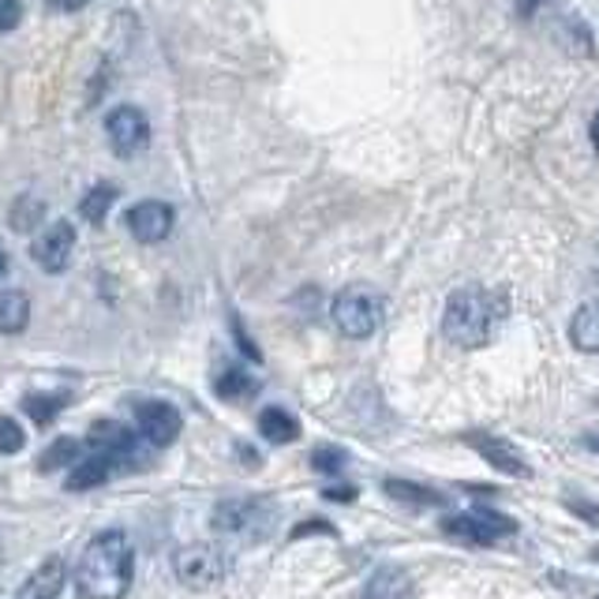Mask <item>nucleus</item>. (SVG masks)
I'll return each mask as SVG.
<instances>
[{"label":"nucleus","mask_w":599,"mask_h":599,"mask_svg":"<svg viewBox=\"0 0 599 599\" xmlns=\"http://www.w3.org/2000/svg\"><path fill=\"white\" fill-rule=\"evenodd\" d=\"M135 577V547L128 533H98L75 566V592L83 599H124Z\"/></svg>","instance_id":"nucleus-1"},{"label":"nucleus","mask_w":599,"mask_h":599,"mask_svg":"<svg viewBox=\"0 0 599 599\" xmlns=\"http://www.w3.org/2000/svg\"><path fill=\"white\" fill-rule=\"evenodd\" d=\"M506 319V297L479 285H465L446 300L442 311V334L450 337L458 349H484L495 334H499Z\"/></svg>","instance_id":"nucleus-2"},{"label":"nucleus","mask_w":599,"mask_h":599,"mask_svg":"<svg viewBox=\"0 0 599 599\" xmlns=\"http://www.w3.org/2000/svg\"><path fill=\"white\" fill-rule=\"evenodd\" d=\"M210 528H214L217 539L255 544V539L270 536V528H274V510L263 499H225L214 506Z\"/></svg>","instance_id":"nucleus-3"},{"label":"nucleus","mask_w":599,"mask_h":599,"mask_svg":"<svg viewBox=\"0 0 599 599\" xmlns=\"http://www.w3.org/2000/svg\"><path fill=\"white\" fill-rule=\"evenodd\" d=\"M330 319L345 337L364 341V337H371L378 326H383V300H378L371 289L352 285V289H345V292H337L334 297Z\"/></svg>","instance_id":"nucleus-4"},{"label":"nucleus","mask_w":599,"mask_h":599,"mask_svg":"<svg viewBox=\"0 0 599 599\" xmlns=\"http://www.w3.org/2000/svg\"><path fill=\"white\" fill-rule=\"evenodd\" d=\"M442 533L461 539V544H499L502 536H513L517 533V521L506 517V513L491 510V506H472L465 513H453V517L442 521Z\"/></svg>","instance_id":"nucleus-5"},{"label":"nucleus","mask_w":599,"mask_h":599,"mask_svg":"<svg viewBox=\"0 0 599 599\" xmlns=\"http://www.w3.org/2000/svg\"><path fill=\"white\" fill-rule=\"evenodd\" d=\"M225 573H229V559H225V551L214 544H191L176 554V577H180V585L191 588V592L222 585Z\"/></svg>","instance_id":"nucleus-6"},{"label":"nucleus","mask_w":599,"mask_h":599,"mask_svg":"<svg viewBox=\"0 0 599 599\" xmlns=\"http://www.w3.org/2000/svg\"><path fill=\"white\" fill-rule=\"evenodd\" d=\"M105 135L109 147L116 150L121 158H135L150 147V121L142 109L135 105H116L113 113L105 116Z\"/></svg>","instance_id":"nucleus-7"},{"label":"nucleus","mask_w":599,"mask_h":599,"mask_svg":"<svg viewBox=\"0 0 599 599\" xmlns=\"http://www.w3.org/2000/svg\"><path fill=\"white\" fill-rule=\"evenodd\" d=\"M87 446L95 453L113 458L121 469H132L135 461H139V435H135L132 427L116 424V420H98V424L90 427V435H87Z\"/></svg>","instance_id":"nucleus-8"},{"label":"nucleus","mask_w":599,"mask_h":599,"mask_svg":"<svg viewBox=\"0 0 599 599\" xmlns=\"http://www.w3.org/2000/svg\"><path fill=\"white\" fill-rule=\"evenodd\" d=\"M75 251V229L72 222H53L46 225L38 236L30 240V259L38 263L46 274H61Z\"/></svg>","instance_id":"nucleus-9"},{"label":"nucleus","mask_w":599,"mask_h":599,"mask_svg":"<svg viewBox=\"0 0 599 599\" xmlns=\"http://www.w3.org/2000/svg\"><path fill=\"white\" fill-rule=\"evenodd\" d=\"M124 222H128V229L139 244H162L173 233L176 210L162 199H142L124 214Z\"/></svg>","instance_id":"nucleus-10"},{"label":"nucleus","mask_w":599,"mask_h":599,"mask_svg":"<svg viewBox=\"0 0 599 599\" xmlns=\"http://www.w3.org/2000/svg\"><path fill=\"white\" fill-rule=\"evenodd\" d=\"M135 424H139V435L147 438L150 446H169L184 432L180 412L169 401H139L135 404Z\"/></svg>","instance_id":"nucleus-11"},{"label":"nucleus","mask_w":599,"mask_h":599,"mask_svg":"<svg viewBox=\"0 0 599 599\" xmlns=\"http://www.w3.org/2000/svg\"><path fill=\"white\" fill-rule=\"evenodd\" d=\"M469 446L479 453V458L487 461V465L499 469L502 476H517V479H528V476H533L528 461L521 458V453L513 450L510 442H502V438H495V435H469Z\"/></svg>","instance_id":"nucleus-12"},{"label":"nucleus","mask_w":599,"mask_h":599,"mask_svg":"<svg viewBox=\"0 0 599 599\" xmlns=\"http://www.w3.org/2000/svg\"><path fill=\"white\" fill-rule=\"evenodd\" d=\"M64 577H67L64 559H57L53 554V559H46L27 581H23V588L15 592V599H61Z\"/></svg>","instance_id":"nucleus-13"},{"label":"nucleus","mask_w":599,"mask_h":599,"mask_svg":"<svg viewBox=\"0 0 599 599\" xmlns=\"http://www.w3.org/2000/svg\"><path fill=\"white\" fill-rule=\"evenodd\" d=\"M121 469L113 458H105V453H83L79 461L72 465V476H67V491H90V487H101L113 472Z\"/></svg>","instance_id":"nucleus-14"},{"label":"nucleus","mask_w":599,"mask_h":599,"mask_svg":"<svg viewBox=\"0 0 599 599\" xmlns=\"http://www.w3.org/2000/svg\"><path fill=\"white\" fill-rule=\"evenodd\" d=\"M357 599H412V577L401 566H383L371 573Z\"/></svg>","instance_id":"nucleus-15"},{"label":"nucleus","mask_w":599,"mask_h":599,"mask_svg":"<svg viewBox=\"0 0 599 599\" xmlns=\"http://www.w3.org/2000/svg\"><path fill=\"white\" fill-rule=\"evenodd\" d=\"M570 341H573V349L588 352V357H596V352H599V297L585 300L577 311H573Z\"/></svg>","instance_id":"nucleus-16"},{"label":"nucleus","mask_w":599,"mask_h":599,"mask_svg":"<svg viewBox=\"0 0 599 599\" xmlns=\"http://www.w3.org/2000/svg\"><path fill=\"white\" fill-rule=\"evenodd\" d=\"M259 435L266 438V442H274V446H285V442H297L300 438V420L292 416V412H285V409H263L259 412Z\"/></svg>","instance_id":"nucleus-17"},{"label":"nucleus","mask_w":599,"mask_h":599,"mask_svg":"<svg viewBox=\"0 0 599 599\" xmlns=\"http://www.w3.org/2000/svg\"><path fill=\"white\" fill-rule=\"evenodd\" d=\"M30 323V297L20 289H8L0 292V334L4 337H15L23 334Z\"/></svg>","instance_id":"nucleus-18"},{"label":"nucleus","mask_w":599,"mask_h":599,"mask_svg":"<svg viewBox=\"0 0 599 599\" xmlns=\"http://www.w3.org/2000/svg\"><path fill=\"white\" fill-rule=\"evenodd\" d=\"M255 390H259V383L244 367H229V371H222V375L214 378V394L222 401H248Z\"/></svg>","instance_id":"nucleus-19"},{"label":"nucleus","mask_w":599,"mask_h":599,"mask_svg":"<svg viewBox=\"0 0 599 599\" xmlns=\"http://www.w3.org/2000/svg\"><path fill=\"white\" fill-rule=\"evenodd\" d=\"M383 491L390 495V499H398L404 506H442V495L432 491V487L424 484H409V479H386Z\"/></svg>","instance_id":"nucleus-20"},{"label":"nucleus","mask_w":599,"mask_h":599,"mask_svg":"<svg viewBox=\"0 0 599 599\" xmlns=\"http://www.w3.org/2000/svg\"><path fill=\"white\" fill-rule=\"evenodd\" d=\"M116 199V188L113 184H95V188L87 191V196L79 199V217L90 225H101L109 217V207H113Z\"/></svg>","instance_id":"nucleus-21"},{"label":"nucleus","mask_w":599,"mask_h":599,"mask_svg":"<svg viewBox=\"0 0 599 599\" xmlns=\"http://www.w3.org/2000/svg\"><path fill=\"white\" fill-rule=\"evenodd\" d=\"M83 458V442L79 438H57L53 446H49L46 453H41V461H38V469L41 472H57V469H67V465H75V461Z\"/></svg>","instance_id":"nucleus-22"},{"label":"nucleus","mask_w":599,"mask_h":599,"mask_svg":"<svg viewBox=\"0 0 599 599\" xmlns=\"http://www.w3.org/2000/svg\"><path fill=\"white\" fill-rule=\"evenodd\" d=\"M72 401L67 394H30L27 401H23V409H27V416L34 420V424H53L57 416H61V409Z\"/></svg>","instance_id":"nucleus-23"},{"label":"nucleus","mask_w":599,"mask_h":599,"mask_svg":"<svg viewBox=\"0 0 599 599\" xmlns=\"http://www.w3.org/2000/svg\"><path fill=\"white\" fill-rule=\"evenodd\" d=\"M41 217H46V207H41V199H34V196H23L12 210H8V225H12L15 233L38 229Z\"/></svg>","instance_id":"nucleus-24"},{"label":"nucleus","mask_w":599,"mask_h":599,"mask_svg":"<svg viewBox=\"0 0 599 599\" xmlns=\"http://www.w3.org/2000/svg\"><path fill=\"white\" fill-rule=\"evenodd\" d=\"M345 461H349V453L337 450V446H319L311 453V465H315V472H326V476H337L345 469Z\"/></svg>","instance_id":"nucleus-25"},{"label":"nucleus","mask_w":599,"mask_h":599,"mask_svg":"<svg viewBox=\"0 0 599 599\" xmlns=\"http://www.w3.org/2000/svg\"><path fill=\"white\" fill-rule=\"evenodd\" d=\"M23 442H27V435H23V427L15 424L12 416H0V453H20Z\"/></svg>","instance_id":"nucleus-26"},{"label":"nucleus","mask_w":599,"mask_h":599,"mask_svg":"<svg viewBox=\"0 0 599 599\" xmlns=\"http://www.w3.org/2000/svg\"><path fill=\"white\" fill-rule=\"evenodd\" d=\"M20 20H23V4H20V0H0V34L15 30V27H20Z\"/></svg>","instance_id":"nucleus-27"},{"label":"nucleus","mask_w":599,"mask_h":599,"mask_svg":"<svg viewBox=\"0 0 599 599\" xmlns=\"http://www.w3.org/2000/svg\"><path fill=\"white\" fill-rule=\"evenodd\" d=\"M233 337H236V345H240V352L251 360V364H259V360H263V352H259V345L248 337V330H244V323H240V319H233Z\"/></svg>","instance_id":"nucleus-28"},{"label":"nucleus","mask_w":599,"mask_h":599,"mask_svg":"<svg viewBox=\"0 0 599 599\" xmlns=\"http://www.w3.org/2000/svg\"><path fill=\"white\" fill-rule=\"evenodd\" d=\"M570 506V513L573 517H581V521H588L592 528H599V506L596 502H585V499H566Z\"/></svg>","instance_id":"nucleus-29"},{"label":"nucleus","mask_w":599,"mask_h":599,"mask_svg":"<svg viewBox=\"0 0 599 599\" xmlns=\"http://www.w3.org/2000/svg\"><path fill=\"white\" fill-rule=\"evenodd\" d=\"M308 533H326V536H334V525H326V521H308V525H300L297 533H292V539H303Z\"/></svg>","instance_id":"nucleus-30"},{"label":"nucleus","mask_w":599,"mask_h":599,"mask_svg":"<svg viewBox=\"0 0 599 599\" xmlns=\"http://www.w3.org/2000/svg\"><path fill=\"white\" fill-rule=\"evenodd\" d=\"M323 499H330V502H352V499H357V487H326Z\"/></svg>","instance_id":"nucleus-31"},{"label":"nucleus","mask_w":599,"mask_h":599,"mask_svg":"<svg viewBox=\"0 0 599 599\" xmlns=\"http://www.w3.org/2000/svg\"><path fill=\"white\" fill-rule=\"evenodd\" d=\"M53 12H83V8L90 4V0H46Z\"/></svg>","instance_id":"nucleus-32"},{"label":"nucleus","mask_w":599,"mask_h":599,"mask_svg":"<svg viewBox=\"0 0 599 599\" xmlns=\"http://www.w3.org/2000/svg\"><path fill=\"white\" fill-rule=\"evenodd\" d=\"M513 4H517V15H521V20H533L539 8H544V0H513Z\"/></svg>","instance_id":"nucleus-33"},{"label":"nucleus","mask_w":599,"mask_h":599,"mask_svg":"<svg viewBox=\"0 0 599 599\" xmlns=\"http://www.w3.org/2000/svg\"><path fill=\"white\" fill-rule=\"evenodd\" d=\"M588 139H592V147L599 150V109H596V116H592V124H588Z\"/></svg>","instance_id":"nucleus-34"},{"label":"nucleus","mask_w":599,"mask_h":599,"mask_svg":"<svg viewBox=\"0 0 599 599\" xmlns=\"http://www.w3.org/2000/svg\"><path fill=\"white\" fill-rule=\"evenodd\" d=\"M581 446H588L592 453H599V435H585V438H581Z\"/></svg>","instance_id":"nucleus-35"},{"label":"nucleus","mask_w":599,"mask_h":599,"mask_svg":"<svg viewBox=\"0 0 599 599\" xmlns=\"http://www.w3.org/2000/svg\"><path fill=\"white\" fill-rule=\"evenodd\" d=\"M8 274V255H4V248H0V277Z\"/></svg>","instance_id":"nucleus-36"},{"label":"nucleus","mask_w":599,"mask_h":599,"mask_svg":"<svg viewBox=\"0 0 599 599\" xmlns=\"http://www.w3.org/2000/svg\"><path fill=\"white\" fill-rule=\"evenodd\" d=\"M596 559H599V551H596Z\"/></svg>","instance_id":"nucleus-37"},{"label":"nucleus","mask_w":599,"mask_h":599,"mask_svg":"<svg viewBox=\"0 0 599 599\" xmlns=\"http://www.w3.org/2000/svg\"><path fill=\"white\" fill-rule=\"evenodd\" d=\"M596 599H599V596H596Z\"/></svg>","instance_id":"nucleus-38"}]
</instances>
